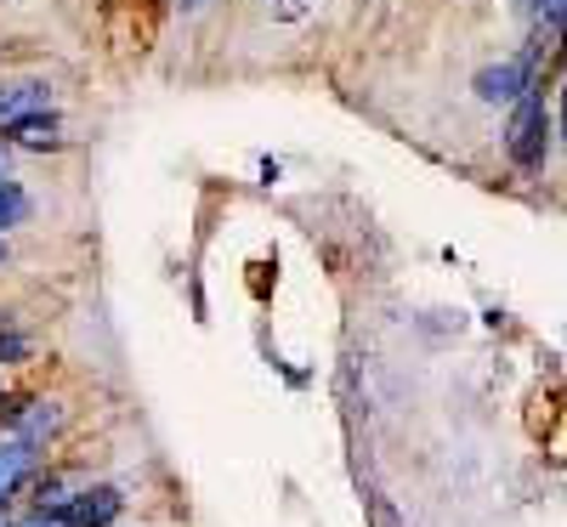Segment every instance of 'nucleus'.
<instances>
[{
  "instance_id": "4468645a",
  "label": "nucleus",
  "mask_w": 567,
  "mask_h": 527,
  "mask_svg": "<svg viewBox=\"0 0 567 527\" xmlns=\"http://www.w3.org/2000/svg\"><path fill=\"white\" fill-rule=\"evenodd\" d=\"M0 527H12V516H7V505H0Z\"/></svg>"
},
{
  "instance_id": "1a4fd4ad",
  "label": "nucleus",
  "mask_w": 567,
  "mask_h": 527,
  "mask_svg": "<svg viewBox=\"0 0 567 527\" xmlns=\"http://www.w3.org/2000/svg\"><path fill=\"white\" fill-rule=\"evenodd\" d=\"M34 347H29V334L23 329H12V312H0V369H12V363H23Z\"/></svg>"
},
{
  "instance_id": "f03ea898",
  "label": "nucleus",
  "mask_w": 567,
  "mask_h": 527,
  "mask_svg": "<svg viewBox=\"0 0 567 527\" xmlns=\"http://www.w3.org/2000/svg\"><path fill=\"white\" fill-rule=\"evenodd\" d=\"M534 69H539V45L523 58H505V63H488L477 80H471V91H477L483 103H516L523 91H534Z\"/></svg>"
},
{
  "instance_id": "20e7f679",
  "label": "nucleus",
  "mask_w": 567,
  "mask_h": 527,
  "mask_svg": "<svg viewBox=\"0 0 567 527\" xmlns=\"http://www.w3.org/2000/svg\"><path fill=\"white\" fill-rule=\"evenodd\" d=\"M40 471V448H29L23 437H12V431H0V505H12Z\"/></svg>"
},
{
  "instance_id": "39448f33",
  "label": "nucleus",
  "mask_w": 567,
  "mask_h": 527,
  "mask_svg": "<svg viewBox=\"0 0 567 527\" xmlns=\"http://www.w3.org/2000/svg\"><path fill=\"white\" fill-rule=\"evenodd\" d=\"M120 510H125V494H120V488L91 483V488H80L74 505L63 510V527H114Z\"/></svg>"
},
{
  "instance_id": "423d86ee",
  "label": "nucleus",
  "mask_w": 567,
  "mask_h": 527,
  "mask_svg": "<svg viewBox=\"0 0 567 527\" xmlns=\"http://www.w3.org/2000/svg\"><path fill=\"white\" fill-rule=\"evenodd\" d=\"M34 114H52V85L45 80H7L0 85V131H12Z\"/></svg>"
},
{
  "instance_id": "7ed1b4c3",
  "label": "nucleus",
  "mask_w": 567,
  "mask_h": 527,
  "mask_svg": "<svg viewBox=\"0 0 567 527\" xmlns=\"http://www.w3.org/2000/svg\"><path fill=\"white\" fill-rule=\"evenodd\" d=\"M80 488H91L80 465L34 471V483H29V510H52V516H63V510L74 505V494H80Z\"/></svg>"
},
{
  "instance_id": "f8f14e48",
  "label": "nucleus",
  "mask_w": 567,
  "mask_h": 527,
  "mask_svg": "<svg viewBox=\"0 0 567 527\" xmlns=\"http://www.w3.org/2000/svg\"><path fill=\"white\" fill-rule=\"evenodd\" d=\"M561 136H567V85H561Z\"/></svg>"
},
{
  "instance_id": "f257e3e1",
  "label": "nucleus",
  "mask_w": 567,
  "mask_h": 527,
  "mask_svg": "<svg viewBox=\"0 0 567 527\" xmlns=\"http://www.w3.org/2000/svg\"><path fill=\"white\" fill-rule=\"evenodd\" d=\"M505 154H511V165L516 170H545V159H550V108H545V97H539V85L534 91H523V97L511 103V120H505Z\"/></svg>"
},
{
  "instance_id": "6e6552de",
  "label": "nucleus",
  "mask_w": 567,
  "mask_h": 527,
  "mask_svg": "<svg viewBox=\"0 0 567 527\" xmlns=\"http://www.w3.org/2000/svg\"><path fill=\"white\" fill-rule=\"evenodd\" d=\"M29 210H34V199L23 194V187L18 182H0V238H7V227H23Z\"/></svg>"
},
{
  "instance_id": "ddd939ff",
  "label": "nucleus",
  "mask_w": 567,
  "mask_h": 527,
  "mask_svg": "<svg viewBox=\"0 0 567 527\" xmlns=\"http://www.w3.org/2000/svg\"><path fill=\"white\" fill-rule=\"evenodd\" d=\"M182 7H187V12H199V7H205V0H182Z\"/></svg>"
},
{
  "instance_id": "9d476101",
  "label": "nucleus",
  "mask_w": 567,
  "mask_h": 527,
  "mask_svg": "<svg viewBox=\"0 0 567 527\" xmlns=\"http://www.w3.org/2000/svg\"><path fill=\"white\" fill-rule=\"evenodd\" d=\"M12 527H63V516H52V510H23Z\"/></svg>"
},
{
  "instance_id": "0eeeda50",
  "label": "nucleus",
  "mask_w": 567,
  "mask_h": 527,
  "mask_svg": "<svg viewBox=\"0 0 567 527\" xmlns=\"http://www.w3.org/2000/svg\"><path fill=\"white\" fill-rule=\"evenodd\" d=\"M7 136L18 142V148H63V120L58 114H34V120L12 125Z\"/></svg>"
},
{
  "instance_id": "2eb2a0df",
  "label": "nucleus",
  "mask_w": 567,
  "mask_h": 527,
  "mask_svg": "<svg viewBox=\"0 0 567 527\" xmlns=\"http://www.w3.org/2000/svg\"><path fill=\"white\" fill-rule=\"evenodd\" d=\"M0 267H7V238H0Z\"/></svg>"
},
{
  "instance_id": "dca6fc26",
  "label": "nucleus",
  "mask_w": 567,
  "mask_h": 527,
  "mask_svg": "<svg viewBox=\"0 0 567 527\" xmlns=\"http://www.w3.org/2000/svg\"><path fill=\"white\" fill-rule=\"evenodd\" d=\"M0 397H7V386H0Z\"/></svg>"
},
{
  "instance_id": "9b49d317",
  "label": "nucleus",
  "mask_w": 567,
  "mask_h": 527,
  "mask_svg": "<svg viewBox=\"0 0 567 527\" xmlns=\"http://www.w3.org/2000/svg\"><path fill=\"white\" fill-rule=\"evenodd\" d=\"M0 182H12V148L0 142Z\"/></svg>"
}]
</instances>
